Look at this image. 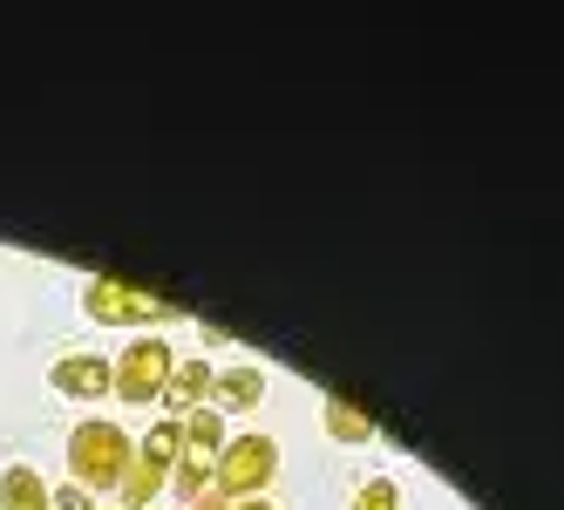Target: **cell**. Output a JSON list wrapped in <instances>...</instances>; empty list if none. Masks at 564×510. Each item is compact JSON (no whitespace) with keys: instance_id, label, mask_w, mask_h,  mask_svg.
Returning <instances> with one entry per match:
<instances>
[{"instance_id":"6da1fadb","label":"cell","mask_w":564,"mask_h":510,"mask_svg":"<svg viewBox=\"0 0 564 510\" xmlns=\"http://www.w3.org/2000/svg\"><path fill=\"white\" fill-rule=\"evenodd\" d=\"M137 443L109 415H83L68 428V484H83L89 497H116V484L130 477Z\"/></svg>"},{"instance_id":"7a4b0ae2","label":"cell","mask_w":564,"mask_h":510,"mask_svg":"<svg viewBox=\"0 0 564 510\" xmlns=\"http://www.w3.org/2000/svg\"><path fill=\"white\" fill-rule=\"evenodd\" d=\"M83 313L96 327H171L184 306L143 280H123V272H96V280H83Z\"/></svg>"},{"instance_id":"3957f363","label":"cell","mask_w":564,"mask_h":510,"mask_svg":"<svg viewBox=\"0 0 564 510\" xmlns=\"http://www.w3.org/2000/svg\"><path fill=\"white\" fill-rule=\"evenodd\" d=\"M272 477H279V443H272V436H259V428L231 436V443L218 449V463H212V490H218V497H231V503L265 497V484H272Z\"/></svg>"},{"instance_id":"277c9868","label":"cell","mask_w":564,"mask_h":510,"mask_svg":"<svg viewBox=\"0 0 564 510\" xmlns=\"http://www.w3.org/2000/svg\"><path fill=\"white\" fill-rule=\"evenodd\" d=\"M171 375H177L171 340L137 334L123 355H116V395H123V402H164L171 395Z\"/></svg>"},{"instance_id":"5b68a950","label":"cell","mask_w":564,"mask_h":510,"mask_svg":"<svg viewBox=\"0 0 564 510\" xmlns=\"http://www.w3.org/2000/svg\"><path fill=\"white\" fill-rule=\"evenodd\" d=\"M48 388L68 402H102V395H116V361L109 355H55Z\"/></svg>"},{"instance_id":"8992f818","label":"cell","mask_w":564,"mask_h":510,"mask_svg":"<svg viewBox=\"0 0 564 510\" xmlns=\"http://www.w3.org/2000/svg\"><path fill=\"white\" fill-rule=\"evenodd\" d=\"M0 510H55V484L34 463H8L0 469Z\"/></svg>"},{"instance_id":"52a82bcc","label":"cell","mask_w":564,"mask_h":510,"mask_svg":"<svg viewBox=\"0 0 564 510\" xmlns=\"http://www.w3.org/2000/svg\"><path fill=\"white\" fill-rule=\"evenodd\" d=\"M265 402V375L259 368H225L218 381H212V409L225 415V409H259Z\"/></svg>"},{"instance_id":"ba28073f","label":"cell","mask_w":564,"mask_h":510,"mask_svg":"<svg viewBox=\"0 0 564 510\" xmlns=\"http://www.w3.org/2000/svg\"><path fill=\"white\" fill-rule=\"evenodd\" d=\"M218 449H225V422H218V409H212V402L191 409V415H184V456H191V463H218Z\"/></svg>"},{"instance_id":"9c48e42d","label":"cell","mask_w":564,"mask_h":510,"mask_svg":"<svg viewBox=\"0 0 564 510\" xmlns=\"http://www.w3.org/2000/svg\"><path fill=\"white\" fill-rule=\"evenodd\" d=\"M212 381H218V368L212 361H177V375H171V402L191 415V409H205L212 402Z\"/></svg>"},{"instance_id":"30bf717a","label":"cell","mask_w":564,"mask_h":510,"mask_svg":"<svg viewBox=\"0 0 564 510\" xmlns=\"http://www.w3.org/2000/svg\"><path fill=\"white\" fill-rule=\"evenodd\" d=\"M319 428H327L334 443H368L375 436V415H360L354 402H327V409H319Z\"/></svg>"},{"instance_id":"8fae6325","label":"cell","mask_w":564,"mask_h":510,"mask_svg":"<svg viewBox=\"0 0 564 510\" xmlns=\"http://www.w3.org/2000/svg\"><path fill=\"white\" fill-rule=\"evenodd\" d=\"M347 510H401V484H394V477H368V484L354 490Z\"/></svg>"},{"instance_id":"7c38bea8","label":"cell","mask_w":564,"mask_h":510,"mask_svg":"<svg viewBox=\"0 0 564 510\" xmlns=\"http://www.w3.org/2000/svg\"><path fill=\"white\" fill-rule=\"evenodd\" d=\"M55 510H96V497L83 484H55Z\"/></svg>"},{"instance_id":"4fadbf2b","label":"cell","mask_w":564,"mask_h":510,"mask_svg":"<svg viewBox=\"0 0 564 510\" xmlns=\"http://www.w3.org/2000/svg\"><path fill=\"white\" fill-rule=\"evenodd\" d=\"M231 510H279V503H265V497H252V503H231Z\"/></svg>"},{"instance_id":"5bb4252c","label":"cell","mask_w":564,"mask_h":510,"mask_svg":"<svg viewBox=\"0 0 564 510\" xmlns=\"http://www.w3.org/2000/svg\"><path fill=\"white\" fill-rule=\"evenodd\" d=\"M102 510H109V503H102Z\"/></svg>"}]
</instances>
